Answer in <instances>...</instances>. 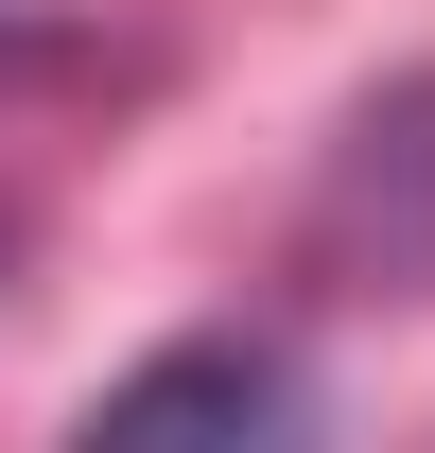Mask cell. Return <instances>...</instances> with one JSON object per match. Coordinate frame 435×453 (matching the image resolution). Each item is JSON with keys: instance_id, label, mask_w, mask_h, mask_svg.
<instances>
[{"instance_id": "cell-1", "label": "cell", "mask_w": 435, "mask_h": 453, "mask_svg": "<svg viewBox=\"0 0 435 453\" xmlns=\"http://www.w3.org/2000/svg\"><path fill=\"white\" fill-rule=\"evenodd\" d=\"M70 453H331V418L279 332H174L70 418Z\"/></svg>"}]
</instances>
